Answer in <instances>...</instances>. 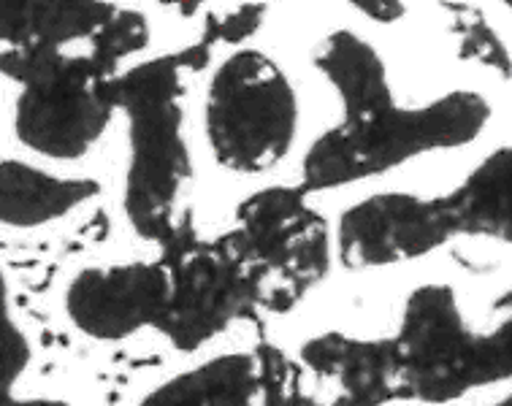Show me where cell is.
Here are the masks:
<instances>
[{
	"mask_svg": "<svg viewBox=\"0 0 512 406\" xmlns=\"http://www.w3.org/2000/svg\"><path fill=\"white\" fill-rule=\"evenodd\" d=\"M315 65L336 87L345 117L309 149L307 190L350 185L410 157L472 144L491 120L488 101L466 90L415 109L396 106L380 55L347 30L331 33L317 47Z\"/></svg>",
	"mask_w": 512,
	"mask_h": 406,
	"instance_id": "cell-1",
	"label": "cell"
},
{
	"mask_svg": "<svg viewBox=\"0 0 512 406\" xmlns=\"http://www.w3.org/2000/svg\"><path fill=\"white\" fill-rule=\"evenodd\" d=\"M496 323L477 331L447 285H423L404 306L396 347V398L450 404L512 379V290L494 304Z\"/></svg>",
	"mask_w": 512,
	"mask_h": 406,
	"instance_id": "cell-2",
	"label": "cell"
},
{
	"mask_svg": "<svg viewBox=\"0 0 512 406\" xmlns=\"http://www.w3.org/2000/svg\"><path fill=\"white\" fill-rule=\"evenodd\" d=\"M114 101L131 120V168L125 212L133 231L166 247L182 228L177 203L190 176L182 139V79L177 60H155L112 79Z\"/></svg>",
	"mask_w": 512,
	"mask_h": 406,
	"instance_id": "cell-3",
	"label": "cell"
},
{
	"mask_svg": "<svg viewBox=\"0 0 512 406\" xmlns=\"http://www.w3.org/2000/svg\"><path fill=\"white\" fill-rule=\"evenodd\" d=\"M3 68L22 82L14 125L25 147L71 160L101 139L117 101L98 57L6 49Z\"/></svg>",
	"mask_w": 512,
	"mask_h": 406,
	"instance_id": "cell-4",
	"label": "cell"
},
{
	"mask_svg": "<svg viewBox=\"0 0 512 406\" xmlns=\"http://www.w3.org/2000/svg\"><path fill=\"white\" fill-rule=\"evenodd\" d=\"M223 241L247 271L258 306L277 314L293 309L331 263L326 220L288 187L247 198Z\"/></svg>",
	"mask_w": 512,
	"mask_h": 406,
	"instance_id": "cell-5",
	"label": "cell"
},
{
	"mask_svg": "<svg viewBox=\"0 0 512 406\" xmlns=\"http://www.w3.org/2000/svg\"><path fill=\"white\" fill-rule=\"evenodd\" d=\"M298 106L280 65L255 49L236 52L217 68L206 95V136L217 163L261 174L288 155Z\"/></svg>",
	"mask_w": 512,
	"mask_h": 406,
	"instance_id": "cell-6",
	"label": "cell"
},
{
	"mask_svg": "<svg viewBox=\"0 0 512 406\" xmlns=\"http://www.w3.org/2000/svg\"><path fill=\"white\" fill-rule=\"evenodd\" d=\"M171 298L158 331L177 350L193 352L258 306L247 271L223 239L201 244L190 228L166 244Z\"/></svg>",
	"mask_w": 512,
	"mask_h": 406,
	"instance_id": "cell-7",
	"label": "cell"
},
{
	"mask_svg": "<svg viewBox=\"0 0 512 406\" xmlns=\"http://www.w3.org/2000/svg\"><path fill=\"white\" fill-rule=\"evenodd\" d=\"M450 239L456 236L442 198L380 193L342 214L336 247L339 260L355 271L423 258Z\"/></svg>",
	"mask_w": 512,
	"mask_h": 406,
	"instance_id": "cell-8",
	"label": "cell"
},
{
	"mask_svg": "<svg viewBox=\"0 0 512 406\" xmlns=\"http://www.w3.org/2000/svg\"><path fill=\"white\" fill-rule=\"evenodd\" d=\"M293 406H385L396 401L393 339L366 342L345 333H323L304 344L290 369Z\"/></svg>",
	"mask_w": 512,
	"mask_h": 406,
	"instance_id": "cell-9",
	"label": "cell"
},
{
	"mask_svg": "<svg viewBox=\"0 0 512 406\" xmlns=\"http://www.w3.org/2000/svg\"><path fill=\"white\" fill-rule=\"evenodd\" d=\"M171 298L166 263L84 268L66 296L68 317L93 339L117 342L141 328H158Z\"/></svg>",
	"mask_w": 512,
	"mask_h": 406,
	"instance_id": "cell-10",
	"label": "cell"
},
{
	"mask_svg": "<svg viewBox=\"0 0 512 406\" xmlns=\"http://www.w3.org/2000/svg\"><path fill=\"white\" fill-rule=\"evenodd\" d=\"M112 14L101 0H3V41L19 52H60L95 36Z\"/></svg>",
	"mask_w": 512,
	"mask_h": 406,
	"instance_id": "cell-11",
	"label": "cell"
},
{
	"mask_svg": "<svg viewBox=\"0 0 512 406\" xmlns=\"http://www.w3.org/2000/svg\"><path fill=\"white\" fill-rule=\"evenodd\" d=\"M95 179H57L17 160L0 166V220L11 228H38L60 220L87 198L98 195Z\"/></svg>",
	"mask_w": 512,
	"mask_h": 406,
	"instance_id": "cell-12",
	"label": "cell"
},
{
	"mask_svg": "<svg viewBox=\"0 0 512 406\" xmlns=\"http://www.w3.org/2000/svg\"><path fill=\"white\" fill-rule=\"evenodd\" d=\"M445 198L458 236H488L512 244V147L491 152Z\"/></svg>",
	"mask_w": 512,
	"mask_h": 406,
	"instance_id": "cell-13",
	"label": "cell"
},
{
	"mask_svg": "<svg viewBox=\"0 0 512 406\" xmlns=\"http://www.w3.org/2000/svg\"><path fill=\"white\" fill-rule=\"evenodd\" d=\"M258 390L261 366L252 355L236 352L168 379L141 406H252Z\"/></svg>",
	"mask_w": 512,
	"mask_h": 406,
	"instance_id": "cell-14",
	"label": "cell"
},
{
	"mask_svg": "<svg viewBox=\"0 0 512 406\" xmlns=\"http://www.w3.org/2000/svg\"><path fill=\"white\" fill-rule=\"evenodd\" d=\"M458 33L464 36V49L466 57H475L480 63L491 65L496 71H502L504 76L512 74V63L510 55H507V49L502 47V41L494 36V30L485 25V19L472 11L469 6H458Z\"/></svg>",
	"mask_w": 512,
	"mask_h": 406,
	"instance_id": "cell-15",
	"label": "cell"
},
{
	"mask_svg": "<svg viewBox=\"0 0 512 406\" xmlns=\"http://www.w3.org/2000/svg\"><path fill=\"white\" fill-rule=\"evenodd\" d=\"M258 366H261L263 406H293L290 401V369L293 363L285 360L280 350L271 344L258 347Z\"/></svg>",
	"mask_w": 512,
	"mask_h": 406,
	"instance_id": "cell-16",
	"label": "cell"
},
{
	"mask_svg": "<svg viewBox=\"0 0 512 406\" xmlns=\"http://www.w3.org/2000/svg\"><path fill=\"white\" fill-rule=\"evenodd\" d=\"M30 360V350L25 336L14 328L9 317H3V390L14 385V379L25 371Z\"/></svg>",
	"mask_w": 512,
	"mask_h": 406,
	"instance_id": "cell-17",
	"label": "cell"
},
{
	"mask_svg": "<svg viewBox=\"0 0 512 406\" xmlns=\"http://www.w3.org/2000/svg\"><path fill=\"white\" fill-rule=\"evenodd\" d=\"M3 406H68L63 401H47V398H33V401H17L9 390H3Z\"/></svg>",
	"mask_w": 512,
	"mask_h": 406,
	"instance_id": "cell-18",
	"label": "cell"
},
{
	"mask_svg": "<svg viewBox=\"0 0 512 406\" xmlns=\"http://www.w3.org/2000/svg\"><path fill=\"white\" fill-rule=\"evenodd\" d=\"M494 406H512V393L504 398V401H499V404H494Z\"/></svg>",
	"mask_w": 512,
	"mask_h": 406,
	"instance_id": "cell-19",
	"label": "cell"
},
{
	"mask_svg": "<svg viewBox=\"0 0 512 406\" xmlns=\"http://www.w3.org/2000/svg\"><path fill=\"white\" fill-rule=\"evenodd\" d=\"M504 3H507V6H510V9H512V0H504Z\"/></svg>",
	"mask_w": 512,
	"mask_h": 406,
	"instance_id": "cell-20",
	"label": "cell"
}]
</instances>
